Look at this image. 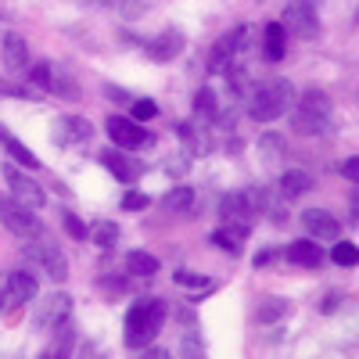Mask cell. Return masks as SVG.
I'll use <instances>...</instances> for the list:
<instances>
[{
  "mask_svg": "<svg viewBox=\"0 0 359 359\" xmlns=\"http://www.w3.org/2000/svg\"><path fill=\"white\" fill-rule=\"evenodd\" d=\"M284 50H287L284 25H280V22H269V25L262 29V57H266L269 65H277L280 57H284Z\"/></svg>",
  "mask_w": 359,
  "mask_h": 359,
  "instance_id": "d6986e66",
  "label": "cell"
},
{
  "mask_svg": "<svg viewBox=\"0 0 359 359\" xmlns=\"http://www.w3.org/2000/svg\"><path fill=\"white\" fill-rule=\"evenodd\" d=\"M0 176H4V184H8V191H11V198H15L18 205L33 208V212L47 205L43 187L36 184L33 176H29V169H22V165H15V162H4V165H0Z\"/></svg>",
  "mask_w": 359,
  "mask_h": 359,
  "instance_id": "5b68a950",
  "label": "cell"
},
{
  "mask_svg": "<svg viewBox=\"0 0 359 359\" xmlns=\"http://www.w3.org/2000/svg\"><path fill=\"white\" fill-rule=\"evenodd\" d=\"M72 348H76V327L65 320V323L54 327V338H50V345L43 348L40 359H72Z\"/></svg>",
  "mask_w": 359,
  "mask_h": 359,
  "instance_id": "ac0fdd59",
  "label": "cell"
},
{
  "mask_svg": "<svg viewBox=\"0 0 359 359\" xmlns=\"http://www.w3.org/2000/svg\"><path fill=\"white\" fill-rule=\"evenodd\" d=\"M0 223H4L15 237H22V241H33V237H43L47 226L40 223V216L33 212V208L18 205L15 198H0Z\"/></svg>",
  "mask_w": 359,
  "mask_h": 359,
  "instance_id": "8992f818",
  "label": "cell"
},
{
  "mask_svg": "<svg viewBox=\"0 0 359 359\" xmlns=\"http://www.w3.org/2000/svg\"><path fill=\"white\" fill-rule=\"evenodd\" d=\"M104 94H108V101H115V104H130V101H133V97L126 94V90H123V86H108V90H104Z\"/></svg>",
  "mask_w": 359,
  "mask_h": 359,
  "instance_id": "74e56055",
  "label": "cell"
},
{
  "mask_svg": "<svg viewBox=\"0 0 359 359\" xmlns=\"http://www.w3.org/2000/svg\"><path fill=\"white\" fill-rule=\"evenodd\" d=\"M69 309H72V298H69V294H50V298H43V306L36 309V327H43V331H54L57 323L69 320Z\"/></svg>",
  "mask_w": 359,
  "mask_h": 359,
  "instance_id": "9a60e30c",
  "label": "cell"
},
{
  "mask_svg": "<svg viewBox=\"0 0 359 359\" xmlns=\"http://www.w3.org/2000/svg\"><path fill=\"white\" fill-rule=\"evenodd\" d=\"M36 291H40V284L29 269H11V273L4 277V284H0V309L4 313L22 309L36 298Z\"/></svg>",
  "mask_w": 359,
  "mask_h": 359,
  "instance_id": "52a82bcc",
  "label": "cell"
},
{
  "mask_svg": "<svg viewBox=\"0 0 359 359\" xmlns=\"http://www.w3.org/2000/svg\"><path fill=\"white\" fill-rule=\"evenodd\" d=\"M104 130H108L111 144L123 147V151H133V147H140V144H151V137L144 133V126L137 123V118H126V115H111L104 123Z\"/></svg>",
  "mask_w": 359,
  "mask_h": 359,
  "instance_id": "30bf717a",
  "label": "cell"
},
{
  "mask_svg": "<svg viewBox=\"0 0 359 359\" xmlns=\"http://www.w3.org/2000/svg\"><path fill=\"white\" fill-rule=\"evenodd\" d=\"M0 144L8 147V155H11V158H15V162H18L22 169H40V158H36L33 151H29V147H25V144H22L18 137H11V133H8L4 126H0Z\"/></svg>",
  "mask_w": 359,
  "mask_h": 359,
  "instance_id": "603a6c76",
  "label": "cell"
},
{
  "mask_svg": "<svg viewBox=\"0 0 359 359\" xmlns=\"http://www.w3.org/2000/svg\"><path fill=\"white\" fill-rule=\"evenodd\" d=\"M83 4H104V0H83Z\"/></svg>",
  "mask_w": 359,
  "mask_h": 359,
  "instance_id": "b9f144b4",
  "label": "cell"
},
{
  "mask_svg": "<svg viewBox=\"0 0 359 359\" xmlns=\"http://www.w3.org/2000/svg\"><path fill=\"white\" fill-rule=\"evenodd\" d=\"M101 165L118 180V184H137V180L144 176V162L133 158L130 151H123V147H108V151L101 155Z\"/></svg>",
  "mask_w": 359,
  "mask_h": 359,
  "instance_id": "8fae6325",
  "label": "cell"
},
{
  "mask_svg": "<svg viewBox=\"0 0 359 359\" xmlns=\"http://www.w3.org/2000/svg\"><path fill=\"white\" fill-rule=\"evenodd\" d=\"M302 226H306V233H313V241H338V233H341V223L327 208H306Z\"/></svg>",
  "mask_w": 359,
  "mask_h": 359,
  "instance_id": "5bb4252c",
  "label": "cell"
},
{
  "mask_svg": "<svg viewBox=\"0 0 359 359\" xmlns=\"http://www.w3.org/2000/svg\"><path fill=\"white\" fill-rule=\"evenodd\" d=\"M284 259L294 262V266H306V269H316L323 262V248L313 241V237H302V241H291L284 248Z\"/></svg>",
  "mask_w": 359,
  "mask_h": 359,
  "instance_id": "e0dca14e",
  "label": "cell"
},
{
  "mask_svg": "<svg viewBox=\"0 0 359 359\" xmlns=\"http://www.w3.org/2000/svg\"><path fill=\"white\" fill-rule=\"evenodd\" d=\"M284 29H291V33H298L302 40H313L320 36V18H316V8L309 4V0H287L284 4Z\"/></svg>",
  "mask_w": 359,
  "mask_h": 359,
  "instance_id": "9c48e42d",
  "label": "cell"
},
{
  "mask_svg": "<svg viewBox=\"0 0 359 359\" xmlns=\"http://www.w3.org/2000/svg\"><path fill=\"white\" fill-rule=\"evenodd\" d=\"M86 237H90V241H94L97 248H115L118 245V237H123V230H118L111 219H97L94 226H86Z\"/></svg>",
  "mask_w": 359,
  "mask_h": 359,
  "instance_id": "cb8c5ba5",
  "label": "cell"
},
{
  "mask_svg": "<svg viewBox=\"0 0 359 359\" xmlns=\"http://www.w3.org/2000/svg\"><path fill=\"white\" fill-rule=\"evenodd\" d=\"M115 8L123 11L126 18H137V15L144 11V0H115Z\"/></svg>",
  "mask_w": 359,
  "mask_h": 359,
  "instance_id": "e575fe53",
  "label": "cell"
},
{
  "mask_svg": "<svg viewBox=\"0 0 359 359\" xmlns=\"http://www.w3.org/2000/svg\"><path fill=\"white\" fill-rule=\"evenodd\" d=\"M0 57H4V69L11 72H25L29 65V43L22 33H4V47H0Z\"/></svg>",
  "mask_w": 359,
  "mask_h": 359,
  "instance_id": "2e32d148",
  "label": "cell"
},
{
  "mask_svg": "<svg viewBox=\"0 0 359 359\" xmlns=\"http://www.w3.org/2000/svg\"><path fill=\"white\" fill-rule=\"evenodd\" d=\"M162 205L169 208V212H191V205H194V191H191V187H172V191L162 198Z\"/></svg>",
  "mask_w": 359,
  "mask_h": 359,
  "instance_id": "4316f807",
  "label": "cell"
},
{
  "mask_svg": "<svg viewBox=\"0 0 359 359\" xmlns=\"http://www.w3.org/2000/svg\"><path fill=\"white\" fill-rule=\"evenodd\" d=\"M165 316H169V306L162 298H140V302H133L126 313V334H123L126 348H133V352L147 348L165 327Z\"/></svg>",
  "mask_w": 359,
  "mask_h": 359,
  "instance_id": "6da1fadb",
  "label": "cell"
},
{
  "mask_svg": "<svg viewBox=\"0 0 359 359\" xmlns=\"http://www.w3.org/2000/svg\"><path fill=\"white\" fill-rule=\"evenodd\" d=\"M273 255H277V252H269V248L259 252V255H255V266H269V259H273Z\"/></svg>",
  "mask_w": 359,
  "mask_h": 359,
  "instance_id": "60d3db41",
  "label": "cell"
},
{
  "mask_svg": "<svg viewBox=\"0 0 359 359\" xmlns=\"http://www.w3.org/2000/svg\"><path fill=\"white\" fill-rule=\"evenodd\" d=\"M341 176H345V180H352V184L359 180V158H355V155H348V158L341 162Z\"/></svg>",
  "mask_w": 359,
  "mask_h": 359,
  "instance_id": "d590c367",
  "label": "cell"
},
{
  "mask_svg": "<svg viewBox=\"0 0 359 359\" xmlns=\"http://www.w3.org/2000/svg\"><path fill=\"white\" fill-rule=\"evenodd\" d=\"M331 126V97L320 90H306L298 104L291 108V130L298 137H320Z\"/></svg>",
  "mask_w": 359,
  "mask_h": 359,
  "instance_id": "7a4b0ae2",
  "label": "cell"
},
{
  "mask_svg": "<svg viewBox=\"0 0 359 359\" xmlns=\"http://www.w3.org/2000/svg\"><path fill=\"white\" fill-rule=\"evenodd\" d=\"M331 259H334L338 266H345V269H352V266L359 262V248H355L352 241H338V245L331 248Z\"/></svg>",
  "mask_w": 359,
  "mask_h": 359,
  "instance_id": "f1b7e54d",
  "label": "cell"
},
{
  "mask_svg": "<svg viewBox=\"0 0 359 359\" xmlns=\"http://www.w3.org/2000/svg\"><path fill=\"white\" fill-rule=\"evenodd\" d=\"M172 280H176V284H184V287H194V291H201V294H208V291L216 287V280H212V277L191 273V269H176V273H172Z\"/></svg>",
  "mask_w": 359,
  "mask_h": 359,
  "instance_id": "83f0119b",
  "label": "cell"
},
{
  "mask_svg": "<svg viewBox=\"0 0 359 359\" xmlns=\"http://www.w3.org/2000/svg\"><path fill=\"white\" fill-rule=\"evenodd\" d=\"M62 223H65V230H69V237H76V241H83L86 237V226L72 216V212H62Z\"/></svg>",
  "mask_w": 359,
  "mask_h": 359,
  "instance_id": "836d02e7",
  "label": "cell"
},
{
  "mask_svg": "<svg viewBox=\"0 0 359 359\" xmlns=\"http://www.w3.org/2000/svg\"><path fill=\"white\" fill-rule=\"evenodd\" d=\"M126 269H130L133 277H155V273H158V259H155L151 252H140V248H137V252L126 255Z\"/></svg>",
  "mask_w": 359,
  "mask_h": 359,
  "instance_id": "d4e9b609",
  "label": "cell"
},
{
  "mask_svg": "<svg viewBox=\"0 0 359 359\" xmlns=\"http://www.w3.org/2000/svg\"><path fill=\"white\" fill-rule=\"evenodd\" d=\"M147 205H151V198H147L144 191H126L123 194V208H126V212H144Z\"/></svg>",
  "mask_w": 359,
  "mask_h": 359,
  "instance_id": "f546056e",
  "label": "cell"
},
{
  "mask_svg": "<svg viewBox=\"0 0 359 359\" xmlns=\"http://www.w3.org/2000/svg\"><path fill=\"white\" fill-rule=\"evenodd\" d=\"M25 72H29V83H33V86L50 90V94H57L62 101H79L83 97L76 76L65 65H57V62H36V65H29Z\"/></svg>",
  "mask_w": 359,
  "mask_h": 359,
  "instance_id": "277c9868",
  "label": "cell"
},
{
  "mask_svg": "<svg viewBox=\"0 0 359 359\" xmlns=\"http://www.w3.org/2000/svg\"><path fill=\"white\" fill-rule=\"evenodd\" d=\"M79 359H104V352H97V348H94V345H86V348H83V355H79Z\"/></svg>",
  "mask_w": 359,
  "mask_h": 359,
  "instance_id": "ab89813d",
  "label": "cell"
},
{
  "mask_svg": "<svg viewBox=\"0 0 359 359\" xmlns=\"http://www.w3.org/2000/svg\"><path fill=\"white\" fill-rule=\"evenodd\" d=\"M245 241H248V223H226V226H219V230L212 233V245L223 248V252H230V255L241 252Z\"/></svg>",
  "mask_w": 359,
  "mask_h": 359,
  "instance_id": "ffe728a7",
  "label": "cell"
},
{
  "mask_svg": "<svg viewBox=\"0 0 359 359\" xmlns=\"http://www.w3.org/2000/svg\"><path fill=\"white\" fill-rule=\"evenodd\" d=\"M291 104H294V86L287 79H266L252 90L248 111H252L255 123H273V118H280Z\"/></svg>",
  "mask_w": 359,
  "mask_h": 359,
  "instance_id": "3957f363",
  "label": "cell"
},
{
  "mask_svg": "<svg viewBox=\"0 0 359 359\" xmlns=\"http://www.w3.org/2000/svg\"><path fill=\"white\" fill-rule=\"evenodd\" d=\"M313 184H316V180H313L306 169H287V172L280 176V194H284V198H302V194L313 191Z\"/></svg>",
  "mask_w": 359,
  "mask_h": 359,
  "instance_id": "7402d4cb",
  "label": "cell"
},
{
  "mask_svg": "<svg viewBox=\"0 0 359 359\" xmlns=\"http://www.w3.org/2000/svg\"><path fill=\"white\" fill-rule=\"evenodd\" d=\"M291 316V302L287 298H277V294H269V298H262V302L255 306V320L259 323H280V320H287Z\"/></svg>",
  "mask_w": 359,
  "mask_h": 359,
  "instance_id": "44dd1931",
  "label": "cell"
},
{
  "mask_svg": "<svg viewBox=\"0 0 359 359\" xmlns=\"http://www.w3.org/2000/svg\"><path fill=\"white\" fill-rule=\"evenodd\" d=\"M25 259L36 262L54 284H65L69 280V262H65L62 252H57V245H50L47 237H33V241L25 245Z\"/></svg>",
  "mask_w": 359,
  "mask_h": 359,
  "instance_id": "ba28073f",
  "label": "cell"
},
{
  "mask_svg": "<svg viewBox=\"0 0 359 359\" xmlns=\"http://www.w3.org/2000/svg\"><path fill=\"white\" fill-rule=\"evenodd\" d=\"M101 287H104L108 294H126V280H123V277H104Z\"/></svg>",
  "mask_w": 359,
  "mask_h": 359,
  "instance_id": "8d00e7d4",
  "label": "cell"
},
{
  "mask_svg": "<svg viewBox=\"0 0 359 359\" xmlns=\"http://www.w3.org/2000/svg\"><path fill=\"white\" fill-rule=\"evenodd\" d=\"M180 348H184V355H187V359H201V338H198L194 331H187V334H184V345H180Z\"/></svg>",
  "mask_w": 359,
  "mask_h": 359,
  "instance_id": "d6a6232c",
  "label": "cell"
},
{
  "mask_svg": "<svg viewBox=\"0 0 359 359\" xmlns=\"http://www.w3.org/2000/svg\"><path fill=\"white\" fill-rule=\"evenodd\" d=\"M0 97H18V101H40L36 90H22L15 83H0Z\"/></svg>",
  "mask_w": 359,
  "mask_h": 359,
  "instance_id": "4dcf8cb0",
  "label": "cell"
},
{
  "mask_svg": "<svg viewBox=\"0 0 359 359\" xmlns=\"http://www.w3.org/2000/svg\"><path fill=\"white\" fill-rule=\"evenodd\" d=\"M130 104H133V118H144V123L147 118H158V104L151 97H140V101H130Z\"/></svg>",
  "mask_w": 359,
  "mask_h": 359,
  "instance_id": "1f68e13d",
  "label": "cell"
},
{
  "mask_svg": "<svg viewBox=\"0 0 359 359\" xmlns=\"http://www.w3.org/2000/svg\"><path fill=\"white\" fill-rule=\"evenodd\" d=\"M194 115H198V118H216V115H219L216 90H208V86L198 90V94H194Z\"/></svg>",
  "mask_w": 359,
  "mask_h": 359,
  "instance_id": "484cf974",
  "label": "cell"
},
{
  "mask_svg": "<svg viewBox=\"0 0 359 359\" xmlns=\"http://www.w3.org/2000/svg\"><path fill=\"white\" fill-rule=\"evenodd\" d=\"M140 359H172L165 348H140Z\"/></svg>",
  "mask_w": 359,
  "mask_h": 359,
  "instance_id": "f35d334b",
  "label": "cell"
},
{
  "mask_svg": "<svg viewBox=\"0 0 359 359\" xmlns=\"http://www.w3.org/2000/svg\"><path fill=\"white\" fill-rule=\"evenodd\" d=\"M50 137H54L57 147H76V144H86L90 137H94V126H90L86 118H79V115H65V118L54 123Z\"/></svg>",
  "mask_w": 359,
  "mask_h": 359,
  "instance_id": "4fadbf2b",
  "label": "cell"
},
{
  "mask_svg": "<svg viewBox=\"0 0 359 359\" xmlns=\"http://www.w3.org/2000/svg\"><path fill=\"white\" fill-rule=\"evenodd\" d=\"M184 47H187V36L180 33V29H162L158 36H151V40L144 43V54L162 65V62H172V57L184 50Z\"/></svg>",
  "mask_w": 359,
  "mask_h": 359,
  "instance_id": "7c38bea8",
  "label": "cell"
}]
</instances>
